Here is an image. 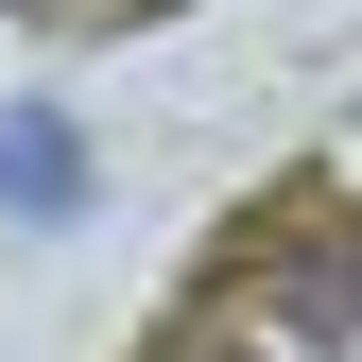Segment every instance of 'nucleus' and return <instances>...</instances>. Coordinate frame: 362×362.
I'll return each mask as SVG.
<instances>
[{
	"mask_svg": "<svg viewBox=\"0 0 362 362\" xmlns=\"http://www.w3.org/2000/svg\"><path fill=\"white\" fill-rule=\"evenodd\" d=\"M310 310H328V328H362V276H345V259H310V276H293Z\"/></svg>",
	"mask_w": 362,
	"mask_h": 362,
	"instance_id": "f257e3e1",
	"label": "nucleus"
}]
</instances>
